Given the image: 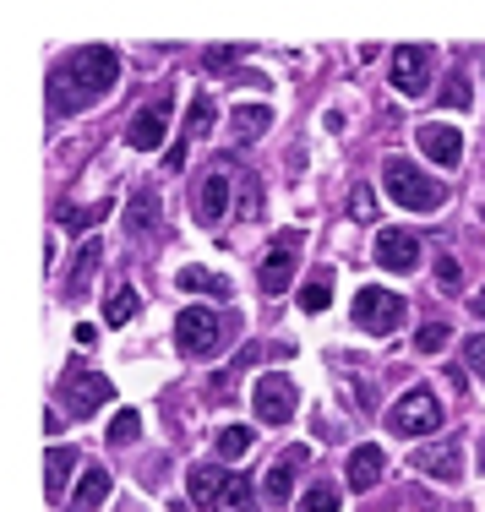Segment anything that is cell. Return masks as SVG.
I'll list each match as a JSON object with an SVG mask.
<instances>
[{
	"mask_svg": "<svg viewBox=\"0 0 485 512\" xmlns=\"http://www.w3.org/2000/svg\"><path fill=\"white\" fill-rule=\"evenodd\" d=\"M120 82V60L104 44H82L66 60H55L50 71V115H77V109L99 104L104 93H115Z\"/></svg>",
	"mask_w": 485,
	"mask_h": 512,
	"instance_id": "cell-1",
	"label": "cell"
},
{
	"mask_svg": "<svg viewBox=\"0 0 485 512\" xmlns=\"http://www.w3.org/2000/svg\"><path fill=\"white\" fill-rule=\"evenodd\" d=\"M186 491L202 512H251V480L240 469H218V463H197L186 474Z\"/></svg>",
	"mask_w": 485,
	"mask_h": 512,
	"instance_id": "cell-2",
	"label": "cell"
},
{
	"mask_svg": "<svg viewBox=\"0 0 485 512\" xmlns=\"http://www.w3.org/2000/svg\"><path fill=\"white\" fill-rule=\"evenodd\" d=\"M382 186H387V197H393L398 207H409V213H436V207L447 202L442 180L420 175V169L404 164V158H387L382 164Z\"/></svg>",
	"mask_w": 485,
	"mask_h": 512,
	"instance_id": "cell-3",
	"label": "cell"
},
{
	"mask_svg": "<svg viewBox=\"0 0 485 512\" xmlns=\"http://www.w3.org/2000/svg\"><path fill=\"white\" fill-rule=\"evenodd\" d=\"M229 333H235V316H218L208 306H191V311H180V322H175V344H180V355L186 360H213L218 349L229 344Z\"/></svg>",
	"mask_w": 485,
	"mask_h": 512,
	"instance_id": "cell-4",
	"label": "cell"
},
{
	"mask_svg": "<svg viewBox=\"0 0 485 512\" xmlns=\"http://www.w3.org/2000/svg\"><path fill=\"white\" fill-rule=\"evenodd\" d=\"M109 398H115V382H109L104 371L66 365V376H60V404H66V414L88 420V414H99V404H109Z\"/></svg>",
	"mask_w": 485,
	"mask_h": 512,
	"instance_id": "cell-5",
	"label": "cell"
},
{
	"mask_svg": "<svg viewBox=\"0 0 485 512\" xmlns=\"http://www.w3.org/2000/svg\"><path fill=\"white\" fill-rule=\"evenodd\" d=\"M169 115H175V93L159 88L148 104L131 109V120H126V142H131L137 153H153V148H159V142L169 137Z\"/></svg>",
	"mask_w": 485,
	"mask_h": 512,
	"instance_id": "cell-6",
	"label": "cell"
},
{
	"mask_svg": "<svg viewBox=\"0 0 485 512\" xmlns=\"http://www.w3.org/2000/svg\"><path fill=\"white\" fill-rule=\"evenodd\" d=\"M387 431L393 436H431L442 431V404H436L431 387H415V393H404L393 409H387Z\"/></svg>",
	"mask_w": 485,
	"mask_h": 512,
	"instance_id": "cell-7",
	"label": "cell"
},
{
	"mask_svg": "<svg viewBox=\"0 0 485 512\" xmlns=\"http://www.w3.org/2000/svg\"><path fill=\"white\" fill-rule=\"evenodd\" d=\"M300 246H306V235H300V229H278V235H273V246H268V256H262V267H257V289H262L268 300L289 289Z\"/></svg>",
	"mask_w": 485,
	"mask_h": 512,
	"instance_id": "cell-8",
	"label": "cell"
},
{
	"mask_svg": "<svg viewBox=\"0 0 485 512\" xmlns=\"http://www.w3.org/2000/svg\"><path fill=\"white\" fill-rule=\"evenodd\" d=\"M398 322H404V295H393V289H382V284H366L355 295V327L360 333L387 338Z\"/></svg>",
	"mask_w": 485,
	"mask_h": 512,
	"instance_id": "cell-9",
	"label": "cell"
},
{
	"mask_svg": "<svg viewBox=\"0 0 485 512\" xmlns=\"http://www.w3.org/2000/svg\"><path fill=\"white\" fill-rule=\"evenodd\" d=\"M295 382H289L284 371H268V376H257L251 382V409H257V420L262 425H289L295 420Z\"/></svg>",
	"mask_w": 485,
	"mask_h": 512,
	"instance_id": "cell-10",
	"label": "cell"
},
{
	"mask_svg": "<svg viewBox=\"0 0 485 512\" xmlns=\"http://www.w3.org/2000/svg\"><path fill=\"white\" fill-rule=\"evenodd\" d=\"M431 66H436V50H426V44H398L393 50V88L404 99H420L431 88Z\"/></svg>",
	"mask_w": 485,
	"mask_h": 512,
	"instance_id": "cell-11",
	"label": "cell"
},
{
	"mask_svg": "<svg viewBox=\"0 0 485 512\" xmlns=\"http://www.w3.org/2000/svg\"><path fill=\"white\" fill-rule=\"evenodd\" d=\"M371 256H377V267H387V273H409V267H420V235H409V229H382Z\"/></svg>",
	"mask_w": 485,
	"mask_h": 512,
	"instance_id": "cell-12",
	"label": "cell"
},
{
	"mask_svg": "<svg viewBox=\"0 0 485 512\" xmlns=\"http://www.w3.org/2000/svg\"><path fill=\"white\" fill-rule=\"evenodd\" d=\"M415 142H420V153H426L431 164L453 169L458 158H464V137H458V126H442V120H426V126L415 131Z\"/></svg>",
	"mask_w": 485,
	"mask_h": 512,
	"instance_id": "cell-13",
	"label": "cell"
},
{
	"mask_svg": "<svg viewBox=\"0 0 485 512\" xmlns=\"http://www.w3.org/2000/svg\"><path fill=\"white\" fill-rule=\"evenodd\" d=\"M300 463H306V447H289V453L278 458L268 474H262V496H268V507H273V512L289 502V485H295V469H300Z\"/></svg>",
	"mask_w": 485,
	"mask_h": 512,
	"instance_id": "cell-14",
	"label": "cell"
},
{
	"mask_svg": "<svg viewBox=\"0 0 485 512\" xmlns=\"http://www.w3.org/2000/svg\"><path fill=\"white\" fill-rule=\"evenodd\" d=\"M229 175H235V169H213V175L202 180V191H197V224H218V218L229 213Z\"/></svg>",
	"mask_w": 485,
	"mask_h": 512,
	"instance_id": "cell-15",
	"label": "cell"
},
{
	"mask_svg": "<svg viewBox=\"0 0 485 512\" xmlns=\"http://www.w3.org/2000/svg\"><path fill=\"white\" fill-rule=\"evenodd\" d=\"M99 262H104V246H99V240H82V246H77V262H71V273H66V300H82V295H88Z\"/></svg>",
	"mask_w": 485,
	"mask_h": 512,
	"instance_id": "cell-16",
	"label": "cell"
},
{
	"mask_svg": "<svg viewBox=\"0 0 485 512\" xmlns=\"http://www.w3.org/2000/svg\"><path fill=\"white\" fill-rule=\"evenodd\" d=\"M377 480H382V447H355L349 453V491H377Z\"/></svg>",
	"mask_w": 485,
	"mask_h": 512,
	"instance_id": "cell-17",
	"label": "cell"
},
{
	"mask_svg": "<svg viewBox=\"0 0 485 512\" xmlns=\"http://www.w3.org/2000/svg\"><path fill=\"white\" fill-rule=\"evenodd\" d=\"M109 491H115L109 469H88V474H82V485H77V496H71V507H66V512H93V507H104V502H109Z\"/></svg>",
	"mask_w": 485,
	"mask_h": 512,
	"instance_id": "cell-18",
	"label": "cell"
},
{
	"mask_svg": "<svg viewBox=\"0 0 485 512\" xmlns=\"http://www.w3.org/2000/svg\"><path fill=\"white\" fill-rule=\"evenodd\" d=\"M175 284H180V295H186V289H191V295H213V300H229V295H235V289H229V278L208 273V267H180Z\"/></svg>",
	"mask_w": 485,
	"mask_h": 512,
	"instance_id": "cell-19",
	"label": "cell"
},
{
	"mask_svg": "<svg viewBox=\"0 0 485 512\" xmlns=\"http://www.w3.org/2000/svg\"><path fill=\"white\" fill-rule=\"evenodd\" d=\"M71 469H77V453H71V447H50V458H44V491H50V502L66 496Z\"/></svg>",
	"mask_w": 485,
	"mask_h": 512,
	"instance_id": "cell-20",
	"label": "cell"
},
{
	"mask_svg": "<svg viewBox=\"0 0 485 512\" xmlns=\"http://www.w3.org/2000/svg\"><path fill=\"white\" fill-rule=\"evenodd\" d=\"M327 306H333V267H317V273L306 278V289H300V311L322 316Z\"/></svg>",
	"mask_w": 485,
	"mask_h": 512,
	"instance_id": "cell-21",
	"label": "cell"
},
{
	"mask_svg": "<svg viewBox=\"0 0 485 512\" xmlns=\"http://www.w3.org/2000/svg\"><path fill=\"white\" fill-rule=\"evenodd\" d=\"M415 469H426L431 480H447V485H458V474H464V469H458L453 447H426V453L415 458Z\"/></svg>",
	"mask_w": 485,
	"mask_h": 512,
	"instance_id": "cell-22",
	"label": "cell"
},
{
	"mask_svg": "<svg viewBox=\"0 0 485 512\" xmlns=\"http://www.w3.org/2000/svg\"><path fill=\"white\" fill-rule=\"evenodd\" d=\"M229 120H235V142H257L262 131H268V120H273V115H268L262 104H240Z\"/></svg>",
	"mask_w": 485,
	"mask_h": 512,
	"instance_id": "cell-23",
	"label": "cell"
},
{
	"mask_svg": "<svg viewBox=\"0 0 485 512\" xmlns=\"http://www.w3.org/2000/svg\"><path fill=\"white\" fill-rule=\"evenodd\" d=\"M153 224H159V197H153V191H137V197H131V213H126V229L131 235H148Z\"/></svg>",
	"mask_w": 485,
	"mask_h": 512,
	"instance_id": "cell-24",
	"label": "cell"
},
{
	"mask_svg": "<svg viewBox=\"0 0 485 512\" xmlns=\"http://www.w3.org/2000/svg\"><path fill=\"white\" fill-rule=\"evenodd\" d=\"M131 316H137V289L120 284L115 295H109V306H104V322H109V327H126Z\"/></svg>",
	"mask_w": 485,
	"mask_h": 512,
	"instance_id": "cell-25",
	"label": "cell"
},
{
	"mask_svg": "<svg viewBox=\"0 0 485 512\" xmlns=\"http://www.w3.org/2000/svg\"><path fill=\"white\" fill-rule=\"evenodd\" d=\"M208 131H213V99L197 93V99H191V120H186V142H202Z\"/></svg>",
	"mask_w": 485,
	"mask_h": 512,
	"instance_id": "cell-26",
	"label": "cell"
},
{
	"mask_svg": "<svg viewBox=\"0 0 485 512\" xmlns=\"http://www.w3.org/2000/svg\"><path fill=\"white\" fill-rule=\"evenodd\" d=\"M213 447H218V458H229V463H235V458L251 447V431H246V425H224V431L213 436Z\"/></svg>",
	"mask_w": 485,
	"mask_h": 512,
	"instance_id": "cell-27",
	"label": "cell"
},
{
	"mask_svg": "<svg viewBox=\"0 0 485 512\" xmlns=\"http://www.w3.org/2000/svg\"><path fill=\"white\" fill-rule=\"evenodd\" d=\"M300 512H338V485H306V496H300Z\"/></svg>",
	"mask_w": 485,
	"mask_h": 512,
	"instance_id": "cell-28",
	"label": "cell"
},
{
	"mask_svg": "<svg viewBox=\"0 0 485 512\" xmlns=\"http://www.w3.org/2000/svg\"><path fill=\"white\" fill-rule=\"evenodd\" d=\"M137 436H142V414H137V409H120L115 425H109V442H115V447H131Z\"/></svg>",
	"mask_w": 485,
	"mask_h": 512,
	"instance_id": "cell-29",
	"label": "cell"
},
{
	"mask_svg": "<svg viewBox=\"0 0 485 512\" xmlns=\"http://www.w3.org/2000/svg\"><path fill=\"white\" fill-rule=\"evenodd\" d=\"M104 218H109V202H99V207H66L60 224H66V229H88V224H104Z\"/></svg>",
	"mask_w": 485,
	"mask_h": 512,
	"instance_id": "cell-30",
	"label": "cell"
},
{
	"mask_svg": "<svg viewBox=\"0 0 485 512\" xmlns=\"http://www.w3.org/2000/svg\"><path fill=\"white\" fill-rule=\"evenodd\" d=\"M447 338H453V333H447L442 322H426V327L415 333V349H420V355H442V349H447Z\"/></svg>",
	"mask_w": 485,
	"mask_h": 512,
	"instance_id": "cell-31",
	"label": "cell"
},
{
	"mask_svg": "<svg viewBox=\"0 0 485 512\" xmlns=\"http://www.w3.org/2000/svg\"><path fill=\"white\" fill-rule=\"evenodd\" d=\"M235 213H240V218H262V186H257V180H246V186H240Z\"/></svg>",
	"mask_w": 485,
	"mask_h": 512,
	"instance_id": "cell-32",
	"label": "cell"
},
{
	"mask_svg": "<svg viewBox=\"0 0 485 512\" xmlns=\"http://www.w3.org/2000/svg\"><path fill=\"white\" fill-rule=\"evenodd\" d=\"M240 55H246V50H235V44H213V50L202 55V66H208V71H224V66H235Z\"/></svg>",
	"mask_w": 485,
	"mask_h": 512,
	"instance_id": "cell-33",
	"label": "cell"
},
{
	"mask_svg": "<svg viewBox=\"0 0 485 512\" xmlns=\"http://www.w3.org/2000/svg\"><path fill=\"white\" fill-rule=\"evenodd\" d=\"M442 109H469V82H464V77H447V88H442Z\"/></svg>",
	"mask_w": 485,
	"mask_h": 512,
	"instance_id": "cell-34",
	"label": "cell"
},
{
	"mask_svg": "<svg viewBox=\"0 0 485 512\" xmlns=\"http://www.w3.org/2000/svg\"><path fill=\"white\" fill-rule=\"evenodd\" d=\"M377 213V202H371V186H355L349 191V218H371Z\"/></svg>",
	"mask_w": 485,
	"mask_h": 512,
	"instance_id": "cell-35",
	"label": "cell"
},
{
	"mask_svg": "<svg viewBox=\"0 0 485 512\" xmlns=\"http://www.w3.org/2000/svg\"><path fill=\"white\" fill-rule=\"evenodd\" d=\"M464 360L475 365V376L485 382V333H480V338H469V344H464Z\"/></svg>",
	"mask_w": 485,
	"mask_h": 512,
	"instance_id": "cell-36",
	"label": "cell"
},
{
	"mask_svg": "<svg viewBox=\"0 0 485 512\" xmlns=\"http://www.w3.org/2000/svg\"><path fill=\"white\" fill-rule=\"evenodd\" d=\"M458 278H464V273H458V262H453V256H442V262H436V284L458 289Z\"/></svg>",
	"mask_w": 485,
	"mask_h": 512,
	"instance_id": "cell-37",
	"label": "cell"
},
{
	"mask_svg": "<svg viewBox=\"0 0 485 512\" xmlns=\"http://www.w3.org/2000/svg\"><path fill=\"white\" fill-rule=\"evenodd\" d=\"M469 306H475V316H480V322H485V289H480L475 300H469Z\"/></svg>",
	"mask_w": 485,
	"mask_h": 512,
	"instance_id": "cell-38",
	"label": "cell"
},
{
	"mask_svg": "<svg viewBox=\"0 0 485 512\" xmlns=\"http://www.w3.org/2000/svg\"><path fill=\"white\" fill-rule=\"evenodd\" d=\"M480 463H485V442H480Z\"/></svg>",
	"mask_w": 485,
	"mask_h": 512,
	"instance_id": "cell-39",
	"label": "cell"
},
{
	"mask_svg": "<svg viewBox=\"0 0 485 512\" xmlns=\"http://www.w3.org/2000/svg\"><path fill=\"white\" fill-rule=\"evenodd\" d=\"M480 213H485V207H480Z\"/></svg>",
	"mask_w": 485,
	"mask_h": 512,
	"instance_id": "cell-40",
	"label": "cell"
}]
</instances>
